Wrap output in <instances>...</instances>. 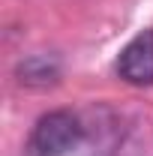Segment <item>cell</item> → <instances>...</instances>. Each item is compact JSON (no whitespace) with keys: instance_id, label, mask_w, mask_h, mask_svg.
Wrapping results in <instances>:
<instances>
[{"instance_id":"2","label":"cell","mask_w":153,"mask_h":156,"mask_svg":"<svg viewBox=\"0 0 153 156\" xmlns=\"http://www.w3.org/2000/svg\"><path fill=\"white\" fill-rule=\"evenodd\" d=\"M117 72L132 87H153V30H141L123 45Z\"/></svg>"},{"instance_id":"3","label":"cell","mask_w":153,"mask_h":156,"mask_svg":"<svg viewBox=\"0 0 153 156\" xmlns=\"http://www.w3.org/2000/svg\"><path fill=\"white\" fill-rule=\"evenodd\" d=\"M57 63L48 57H27L24 63H18V81L27 87H51L57 84Z\"/></svg>"},{"instance_id":"1","label":"cell","mask_w":153,"mask_h":156,"mask_svg":"<svg viewBox=\"0 0 153 156\" xmlns=\"http://www.w3.org/2000/svg\"><path fill=\"white\" fill-rule=\"evenodd\" d=\"M87 135V126L75 111H48L36 120L27 138V156H66Z\"/></svg>"}]
</instances>
